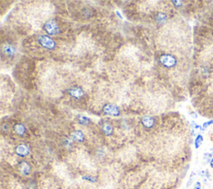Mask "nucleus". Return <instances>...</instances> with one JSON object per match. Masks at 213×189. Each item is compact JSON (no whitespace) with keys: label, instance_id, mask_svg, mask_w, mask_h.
Listing matches in <instances>:
<instances>
[{"label":"nucleus","instance_id":"f257e3e1","mask_svg":"<svg viewBox=\"0 0 213 189\" xmlns=\"http://www.w3.org/2000/svg\"><path fill=\"white\" fill-rule=\"evenodd\" d=\"M160 61L164 66L167 68H171L176 64V59L173 56L169 55V54H166V55H162L160 59Z\"/></svg>","mask_w":213,"mask_h":189},{"label":"nucleus","instance_id":"f03ea898","mask_svg":"<svg viewBox=\"0 0 213 189\" xmlns=\"http://www.w3.org/2000/svg\"><path fill=\"white\" fill-rule=\"evenodd\" d=\"M39 43L43 47L47 49H53V48L55 47V43L53 40L47 36L39 37Z\"/></svg>","mask_w":213,"mask_h":189},{"label":"nucleus","instance_id":"7ed1b4c3","mask_svg":"<svg viewBox=\"0 0 213 189\" xmlns=\"http://www.w3.org/2000/svg\"><path fill=\"white\" fill-rule=\"evenodd\" d=\"M104 112L107 113L108 114H110V115L113 116H118L120 114V111L118 108V107H116L115 105H113V104H108L104 107Z\"/></svg>","mask_w":213,"mask_h":189},{"label":"nucleus","instance_id":"20e7f679","mask_svg":"<svg viewBox=\"0 0 213 189\" xmlns=\"http://www.w3.org/2000/svg\"><path fill=\"white\" fill-rule=\"evenodd\" d=\"M45 28H46L47 32L50 34H56L59 32L58 25L53 21H49V22L47 23L46 25H45Z\"/></svg>","mask_w":213,"mask_h":189},{"label":"nucleus","instance_id":"39448f33","mask_svg":"<svg viewBox=\"0 0 213 189\" xmlns=\"http://www.w3.org/2000/svg\"><path fill=\"white\" fill-rule=\"evenodd\" d=\"M16 152L19 156H22V157L27 156L28 153V147L26 145L21 144L16 148Z\"/></svg>","mask_w":213,"mask_h":189},{"label":"nucleus","instance_id":"423d86ee","mask_svg":"<svg viewBox=\"0 0 213 189\" xmlns=\"http://www.w3.org/2000/svg\"><path fill=\"white\" fill-rule=\"evenodd\" d=\"M142 122L143 123V125L145 127H147V128H151L153 125V123H154L153 118H151V117H145V118H142Z\"/></svg>","mask_w":213,"mask_h":189},{"label":"nucleus","instance_id":"0eeeda50","mask_svg":"<svg viewBox=\"0 0 213 189\" xmlns=\"http://www.w3.org/2000/svg\"><path fill=\"white\" fill-rule=\"evenodd\" d=\"M70 94H71V95L73 96V97H74V98H79L83 95V91H82L79 88H74V89L70 91Z\"/></svg>","mask_w":213,"mask_h":189},{"label":"nucleus","instance_id":"6e6552de","mask_svg":"<svg viewBox=\"0 0 213 189\" xmlns=\"http://www.w3.org/2000/svg\"><path fill=\"white\" fill-rule=\"evenodd\" d=\"M15 131H16V133H18V134H19V135H23V133H24L25 132V128L22 125V124H17V125L15 126Z\"/></svg>","mask_w":213,"mask_h":189},{"label":"nucleus","instance_id":"1a4fd4ad","mask_svg":"<svg viewBox=\"0 0 213 189\" xmlns=\"http://www.w3.org/2000/svg\"><path fill=\"white\" fill-rule=\"evenodd\" d=\"M203 142V138L201 135H198L196 137V141H195V146H196V148H198L200 146H201V142Z\"/></svg>","mask_w":213,"mask_h":189},{"label":"nucleus","instance_id":"9d476101","mask_svg":"<svg viewBox=\"0 0 213 189\" xmlns=\"http://www.w3.org/2000/svg\"><path fill=\"white\" fill-rule=\"evenodd\" d=\"M21 170H22V172H23L24 174H28L30 171V167L28 165V163L24 162V163L23 164V167H21Z\"/></svg>","mask_w":213,"mask_h":189},{"label":"nucleus","instance_id":"9b49d317","mask_svg":"<svg viewBox=\"0 0 213 189\" xmlns=\"http://www.w3.org/2000/svg\"><path fill=\"white\" fill-rule=\"evenodd\" d=\"M5 50H6V53L8 54H13L14 53V49L11 46H8V47L5 48Z\"/></svg>","mask_w":213,"mask_h":189},{"label":"nucleus","instance_id":"f8f14e48","mask_svg":"<svg viewBox=\"0 0 213 189\" xmlns=\"http://www.w3.org/2000/svg\"><path fill=\"white\" fill-rule=\"evenodd\" d=\"M82 138H83V134L80 132H76V133H74V138H76V139L80 141L82 139Z\"/></svg>","mask_w":213,"mask_h":189},{"label":"nucleus","instance_id":"ddd939ff","mask_svg":"<svg viewBox=\"0 0 213 189\" xmlns=\"http://www.w3.org/2000/svg\"><path fill=\"white\" fill-rule=\"evenodd\" d=\"M104 131H105L107 134H110L111 131H112V128L109 125H106L104 127Z\"/></svg>","mask_w":213,"mask_h":189},{"label":"nucleus","instance_id":"4468645a","mask_svg":"<svg viewBox=\"0 0 213 189\" xmlns=\"http://www.w3.org/2000/svg\"><path fill=\"white\" fill-rule=\"evenodd\" d=\"M211 123H213V120L209 121V122H207V123H204V124H203V127H202V128H203V129H205V128H207V127H208L209 125H211Z\"/></svg>","mask_w":213,"mask_h":189},{"label":"nucleus","instance_id":"2eb2a0df","mask_svg":"<svg viewBox=\"0 0 213 189\" xmlns=\"http://www.w3.org/2000/svg\"><path fill=\"white\" fill-rule=\"evenodd\" d=\"M194 189H201V183L199 182H197L196 183V185H195V187H194Z\"/></svg>","mask_w":213,"mask_h":189},{"label":"nucleus","instance_id":"dca6fc26","mask_svg":"<svg viewBox=\"0 0 213 189\" xmlns=\"http://www.w3.org/2000/svg\"><path fill=\"white\" fill-rule=\"evenodd\" d=\"M211 167H213V158H212V160L211 161Z\"/></svg>","mask_w":213,"mask_h":189}]
</instances>
